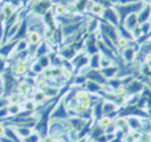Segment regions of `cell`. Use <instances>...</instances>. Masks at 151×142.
Wrapping results in <instances>:
<instances>
[{
	"label": "cell",
	"mask_w": 151,
	"mask_h": 142,
	"mask_svg": "<svg viewBox=\"0 0 151 142\" xmlns=\"http://www.w3.org/2000/svg\"><path fill=\"white\" fill-rule=\"evenodd\" d=\"M137 15H138L139 24L146 23V21H150V17H151V4H150V3H149V4H145Z\"/></svg>",
	"instance_id": "cell-14"
},
{
	"label": "cell",
	"mask_w": 151,
	"mask_h": 142,
	"mask_svg": "<svg viewBox=\"0 0 151 142\" xmlns=\"http://www.w3.org/2000/svg\"><path fill=\"white\" fill-rule=\"evenodd\" d=\"M139 1H142V3H143V4H149V3H150V0H139Z\"/></svg>",
	"instance_id": "cell-40"
},
{
	"label": "cell",
	"mask_w": 151,
	"mask_h": 142,
	"mask_svg": "<svg viewBox=\"0 0 151 142\" xmlns=\"http://www.w3.org/2000/svg\"><path fill=\"white\" fill-rule=\"evenodd\" d=\"M47 88H48V81L44 79L36 81V84H35V89H37V90H42V92H44Z\"/></svg>",
	"instance_id": "cell-32"
},
{
	"label": "cell",
	"mask_w": 151,
	"mask_h": 142,
	"mask_svg": "<svg viewBox=\"0 0 151 142\" xmlns=\"http://www.w3.org/2000/svg\"><path fill=\"white\" fill-rule=\"evenodd\" d=\"M44 93L47 94L48 100H53V98L60 96V88L56 85H48V88L44 90Z\"/></svg>",
	"instance_id": "cell-20"
},
{
	"label": "cell",
	"mask_w": 151,
	"mask_h": 142,
	"mask_svg": "<svg viewBox=\"0 0 151 142\" xmlns=\"http://www.w3.org/2000/svg\"><path fill=\"white\" fill-rule=\"evenodd\" d=\"M5 130H7V126H5V124L0 121V138L5 136Z\"/></svg>",
	"instance_id": "cell-38"
},
{
	"label": "cell",
	"mask_w": 151,
	"mask_h": 142,
	"mask_svg": "<svg viewBox=\"0 0 151 142\" xmlns=\"http://www.w3.org/2000/svg\"><path fill=\"white\" fill-rule=\"evenodd\" d=\"M101 71V74L106 79V81H109V80L111 79H115L118 74V72H119V66L118 65H111V66H107V68H104V69H99Z\"/></svg>",
	"instance_id": "cell-13"
},
{
	"label": "cell",
	"mask_w": 151,
	"mask_h": 142,
	"mask_svg": "<svg viewBox=\"0 0 151 142\" xmlns=\"http://www.w3.org/2000/svg\"><path fill=\"white\" fill-rule=\"evenodd\" d=\"M105 9H106V7H104L102 4H99V3H96L93 1V4H91L90 9H89V15H90V17H96V19H102V16H104L105 13Z\"/></svg>",
	"instance_id": "cell-10"
},
{
	"label": "cell",
	"mask_w": 151,
	"mask_h": 142,
	"mask_svg": "<svg viewBox=\"0 0 151 142\" xmlns=\"http://www.w3.org/2000/svg\"><path fill=\"white\" fill-rule=\"evenodd\" d=\"M134 141H137V140H135V137H134V133L133 132L127 133L126 136H123V137H122V142H134Z\"/></svg>",
	"instance_id": "cell-37"
},
{
	"label": "cell",
	"mask_w": 151,
	"mask_h": 142,
	"mask_svg": "<svg viewBox=\"0 0 151 142\" xmlns=\"http://www.w3.org/2000/svg\"><path fill=\"white\" fill-rule=\"evenodd\" d=\"M114 64H115V61L113 60V58L101 55V60H99V69H104V68H107V66H111V65H114Z\"/></svg>",
	"instance_id": "cell-27"
},
{
	"label": "cell",
	"mask_w": 151,
	"mask_h": 142,
	"mask_svg": "<svg viewBox=\"0 0 151 142\" xmlns=\"http://www.w3.org/2000/svg\"><path fill=\"white\" fill-rule=\"evenodd\" d=\"M143 5L145 4L142 1H135V3H131V4H117V5H113V7H114L115 12L118 13L119 24H122V21L125 20L126 16L130 15V13H138Z\"/></svg>",
	"instance_id": "cell-1"
},
{
	"label": "cell",
	"mask_w": 151,
	"mask_h": 142,
	"mask_svg": "<svg viewBox=\"0 0 151 142\" xmlns=\"http://www.w3.org/2000/svg\"><path fill=\"white\" fill-rule=\"evenodd\" d=\"M137 142H151V134L141 133V136H139V138L137 140Z\"/></svg>",
	"instance_id": "cell-35"
},
{
	"label": "cell",
	"mask_w": 151,
	"mask_h": 142,
	"mask_svg": "<svg viewBox=\"0 0 151 142\" xmlns=\"http://www.w3.org/2000/svg\"><path fill=\"white\" fill-rule=\"evenodd\" d=\"M145 86H146V85H145L142 81L137 80V79L130 80V81L125 85L127 94H141V92H143Z\"/></svg>",
	"instance_id": "cell-4"
},
{
	"label": "cell",
	"mask_w": 151,
	"mask_h": 142,
	"mask_svg": "<svg viewBox=\"0 0 151 142\" xmlns=\"http://www.w3.org/2000/svg\"><path fill=\"white\" fill-rule=\"evenodd\" d=\"M113 124L117 129H126L127 128V117L126 116H118L115 117V120H113Z\"/></svg>",
	"instance_id": "cell-22"
},
{
	"label": "cell",
	"mask_w": 151,
	"mask_h": 142,
	"mask_svg": "<svg viewBox=\"0 0 151 142\" xmlns=\"http://www.w3.org/2000/svg\"><path fill=\"white\" fill-rule=\"evenodd\" d=\"M8 114H9L11 118L13 117H17L19 114L23 112V108H21V104H8Z\"/></svg>",
	"instance_id": "cell-21"
},
{
	"label": "cell",
	"mask_w": 151,
	"mask_h": 142,
	"mask_svg": "<svg viewBox=\"0 0 151 142\" xmlns=\"http://www.w3.org/2000/svg\"><path fill=\"white\" fill-rule=\"evenodd\" d=\"M82 86H83V89H85L88 93H90V94H98V96H101V85L97 84V82L86 80V82L82 85Z\"/></svg>",
	"instance_id": "cell-15"
},
{
	"label": "cell",
	"mask_w": 151,
	"mask_h": 142,
	"mask_svg": "<svg viewBox=\"0 0 151 142\" xmlns=\"http://www.w3.org/2000/svg\"><path fill=\"white\" fill-rule=\"evenodd\" d=\"M102 20L107 21V23L113 24V25H115V27L119 25V17H118V13L115 12L113 5L111 7H107L106 9H105V13H104V16H102Z\"/></svg>",
	"instance_id": "cell-6"
},
{
	"label": "cell",
	"mask_w": 151,
	"mask_h": 142,
	"mask_svg": "<svg viewBox=\"0 0 151 142\" xmlns=\"http://www.w3.org/2000/svg\"><path fill=\"white\" fill-rule=\"evenodd\" d=\"M52 68V80L64 79V68L63 66H50Z\"/></svg>",
	"instance_id": "cell-28"
},
{
	"label": "cell",
	"mask_w": 151,
	"mask_h": 142,
	"mask_svg": "<svg viewBox=\"0 0 151 142\" xmlns=\"http://www.w3.org/2000/svg\"><path fill=\"white\" fill-rule=\"evenodd\" d=\"M86 21V19L81 21H77V23H72V24H65V25H61V31H63V36L64 39L65 37H69V36H73L74 33H77L81 28H82V24Z\"/></svg>",
	"instance_id": "cell-3"
},
{
	"label": "cell",
	"mask_w": 151,
	"mask_h": 142,
	"mask_svg": "<svg viewBox=\"0 0 151 142\" xmlns=\"http://www.w3.org/2000/svg\"><path fill=\"white\" fill-rule=\"evenodd\" d=\"M53 142H63V140H55Z\"/></svg>",
	"instance_id": "cell-41"
},
{
	"label": "cell",
	"mask_w": 151,
	"mask_h": 142,
	"mask_svg": "<svg viewBox=\"0 0 151 142\" xmlns=\"http://www.w3.org/2000/svg\"><path fill=\"white\" fill-rule=\"evenodd\" d=\"M122 25L125 27L126 29H129V31L131 32L137 25H139L138 15H137V13H130V15H127L125 17V20L122 21Z\"/></svg>",
	"instance_id": "cell-9"
},
{
	"label": "cell",
	"mask_w": 151,
	"mask_h": 142,
	"mask_svg": "<svg viewBox=\"0 0 151 142\" xmlns=\"http://www.w3.org/2000/svg\"><path fill=\"white\" fill-rule=\"evenodd\" d=\"M36 60H37V63H39L40 65H41V68H42V69L49 68V66H50V58H49V55L41 56V57L36 58Z\"/></svg>",
	"instance_id": "cell-30"
},
{
	"label": "cell",
	"mask_w": 151,
	"mask_h": 142,
	"mask_svg": "<svg viewBox=\"0 0 151 142\" xmlns=\"http://www.w3.org/2000/svg\"><path fill=\"white\" fill-rule=\"evenodd\" d=\"M56 140V138H53L52 137V136H49V134H47V136H44V137H42V142H53V141H55Z\"/></svg>",
	"instance_id": "cell-39"
},
{
	"label": "cell",
	"mask_w": 151,
	"mask_h": 142,
	"mask_svg": "<svg viewBox=\"0 0 151 142\" xmlns=\"http://www.w3.org/2000/svg\"><path fill=\"white\" fill-rule=\"evenodd\" d=\"M127 117V128L131 132L141 130V117L138 116H126Z\"/></svg>",
	"instance_id": "cell-16"
},
{
	"label": "cell",
	"mask_w": 151,
	"mask_h": 142,
	"mask_svg": "<svg viewBox=\"0 0 151 142\" xmlns=\"http://www.w3.org/2000/svg\"><path fill=\"white\" fill-rule=\"evenodd\" d=\"M7 118H9V114H8V108L5 105L3 108H0V121L1 120H7Z\"/></svg>",
	"instance_id": "cell-34"
},
{
	"label": "cell",
	"mask_w": 151,
	"mask_h": 142,
	"mask_svg": "<svg viewBox=\"0 0 151 142\" xmlns=\"http://www.w3.org/2000/svg\"><path fill=\"white\" fill-rule=\"evenodd\" d=\"M21 108H23V112H27V113H35L37 110V105L32 98H24L21 102Z\"/></svg>",
	"instance_id": "cell-18"
},
{
	"label": "cell",
	"mask_w": 151,
	"mask_h": 142,
	"mask_svg": "<svg viewBox=\"0 0 151 142\" xmlns=\"http://www.w3.org/2000/svg\"><path fill=\"white\" fill-rule=\"evenodd\" d=\"M31 90H33L31 88V84L28 82V80H24V81H20L16 84V88H15V92L17 93V94H20L21 97H27V94H28Z\"/></svg>",
	"instance_id": "cell-12"
},
{
	"label": "cell",
	"mask_w": 151,
	"mask_h": 142,
	"mask_svg": "<svg viewBox=\"0 0 151 142\" xmlns=\"http://www.w3.org/2000/svg\"><path fill=\"white\" fill-rule=\"evenodd\" d=\"M117 31H118V36L119 37H123V39H127V40H130V41H134L133 36H131V32L129 31V29H126L122 24H119V25L117 27Z\"/></svg>",
	"instance_id": "cell-26"
},
{
	"label": "cell",
	"mask_w": 151,
	"mask_h": 142,
	"mask_svg": "<svg viewBox=\"0 0 151 142\" xmlns=\"http://www.w3.org/2000/svg\"><path fill=\"white\" fill-rule=\"evenodd\" d=\"M11 73L15 77H23L25 74H28V63L24 61H16L11 68Z\"/></svg>",
	"instance_id": "cell-7"
},
{
	"label": "cell",
	"mask_w": 151,
	"mask_h": 142,
	"mask_svg": "<svg viewBox=\"0 0 151 142\" xmlns=\"http://www.w3.org/2000/svg\"><path fill=\"white\" fill-rule=\"evenodd\" d=\"M131 36H133V40L134 41H137V40H139L142 36H143V33H142V29L139 25H137L135 28L131 31Z\"/></svg>",
	"instance_id": "cell-31"
},
{
	"label": "cell",
	"mask_w": 151,
	"mask_h": 142,
	"mask_svg": "<svg viewBox=\"0 0 151 142\" xmlns=\"http://www.w3.org/2000/svg\"><path fill=\"white\" fill-rule=\"evenodd\" d=\"M99 32H101L102 35H105L106 37H109L114 44L118 40V37H119L118 36L117 27L110 24V23H107V21H105V20H102V19H99Z\"/></svg>",
	"instance_id": "cell-2"
},
{
	"label": "cell",
	"mask_w": 151,
	"mask_h": 142,
	"mask_svg": "<svg viewBox=\"0 0 151 142\" xmlns=\"http://www.w3.org/2000/svg\"><path fill=\"white\" fill-rule=\"evenodd\" d=\"M40 76H41V79L47 80V81H49V80H52V68H45L42 69V72L40 73Z\"/></svg>",
	"instance_id": "cell-33"
},
{
	"label": "cell",
	"mask_w": 151,
	"mask_h": 142,
	"mask_svg": "<svg viewBox=\"0 0 151 142\" xmlns=\"http://www.w3.org/2000/svg\"><path fill=\"white\" fill-rule=\"evenodd\" d=\"M31 98L35 101V104L37 105V108H39L40 105L44 106L45 104L49 101V100H48V97H47V94H45L42 90H37V89H33V93H32Z\"/></svg>",
	"instance_id": "cell-11"
},
{
	"label": "cell",
	"mask_w": 151,
	"mask_h": 142,
	"mask_svg": "<svg viewBox=\"0 0 151 142\" xmlns=\"http://www.w3.org/2000/svg\"><path fill=\"white\" fill-rule=\"evenodd\" d=\"M150 4H151V0H150Z\"/></svg>",
	"instance_id": "cell-42"
},
{
	"label": "cell",
	"mask_w": 151,
	"mask_h": 142,
	"mask_svg": "<svg viewBox=\"0 0 151 142\" xmlns=\"http://www.w3.org/2000/svg\"><path fill=\"white\" fill-rule=\"evenodd\" d=\"M96 124L98 125L99 128H102V129H104V130H106L107 128H109V126H111V125H113V120L110 118L109 116H102L101 118H99L98 121L96 122Z\"/></svg>",
	"instance_id": "cell-25"
},
{
	"label": "cell",
	"mask_w": 151,
	"mask_h": 142,
	"mask_svg": "<svg viewBox=\"0 0 151 142\" xmlns=\"http://www.w3.org/2000/svg\"><path fill=\"white\" fill-rule=\"evenodd\" d=\"M24 98L25 97H21V96L17 94L16 92H12L5 97V100H7V104H21Z\"/></svg>",
	"instance_id": "cell-24"
},
{
	"label": "cell",
	"mask_w": 151,
	"mask_h": 142,
	"mask_svg": "<svg viewBox=\"0 0 151 142\" xmlns=\"http://www.w3.org/2000/svg\"><path fill=\"white\" fill-rule=\"evenodd\" d=\"M130 40H127V39H123V37H118V40L115 41V48L118 49V52L119 50H122L123 48H126V47H129L130 45Z\"/></svg>",
	"instance_id": "cell-29"
},
{
	"label": "cell",
	"mask_w": 151,
	"mask_h": 142,
	"mask_svg": "<svg viewBox=\"0 0 151 142\" xmlns=\"http://www.w3.org/2000/svg\"><path fill=\"white\" fill-rule=\"evenodd\" d=\"M86 32L89 35L91 33H97L99 31V19L96 17H90V20H86Z\"/></svg>",
	"instance_id": "cell-17"
},
{
	"label": "cell",
	"mask_w": 151,
	"mask_h": 142,
	"mask_svg": "<svg viewBox=\"0 0 151 142\" xmlns=\"http://www.w3.org/2000/svg\"><path fill=\"white\" fill-rule=\"evenodd\" d=\"M83 76H85L86 80H89V81H94L99 85H102V84L106 82V79L101 74V71H99V69H88V71L83 73Z\"/></svg>",
	"instance_id": "cell-5"
},
{
	"label": "cell",
	"mask_w": 151,
	"mask_h": 142,
	"mask_svg": "<svg viewBox=\"0 0 151 142\" xmlns=\"http://www.w3.org/2000/svg\"><path fill=\"white\" fill-rule=\"evenodd\" d=\"M99 60H101V53H96L89 57V69H99Z\"/></svg>",
	"instance_id": "cell-23"
},
{
	"label": "cell",
	"mask_w": 151,
	"mask_h": 142,
	"mask_svg": "<svg viewBox=\"0 0 151 142\" xmlns=\"http://www.w3.org/2000/svg\"><path fill=\"white\" fill-rule=\"evenodd\" d=\"M5 68H7V58L0 56V76L5 72Z\"/></svg>",
	"instance_id": "cell-36"
},
{
	"label": "cell",
	"mask_w": 151,
	"mask_h": 142,
	"mask_svg": "<svg viewBox=\"0 0 151 142\" xmlns=\"http://www.w3.org/2000/svg\"><path fill=\"white\" fill-rule=\"evenodd\" d=\"M13 129H15L16 134L19 136V138H28L35 130L33 128H29V126H16Z\"/></svg>",
	"instance_id": "cell-19"
},
{
	"label": "cell",
	"mask_w": 151,
	"mask_h": 142,
	"mask_svg": "<svg viewBox=\"0 0 151 142\" xmlns=\"http://www.w3.org/2000/svg\"><path fill=\"white\" fill-rule=\"evenodd\" d=\"M57 53L61 56V58H64V60L72 61L78 52L74 49L73 47H72V45H61V47H58V52Z\"/></svg>",
	"instance_id": "cell-8"
}]
</instances>
